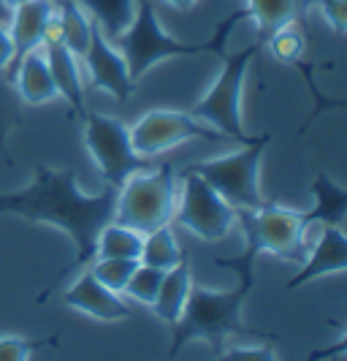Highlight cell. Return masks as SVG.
Instances as JSON below:
<instances>
[{
	"instance_id": "obj_7",
	"label": "cell",
	"mask_w": 347,
	"mask_h": 361,
	"mask_svg": "<svg viewBox=\"0 0 347 361\" xmlns=\"http://www.w3.org/2000/svg\"><path fill=\"white\" fill-rule=\"evenodd\" d=\"M272 142L269 133L258 145H250L239 152L212 158V161L193 163L187 171L198 174L220 199H225L234 209H260L266 196L260 193V158Z\"/></svg>"
},
{
	"instance_id": "obj_16",
	"label": "cell",
	"mask_w": 347,
	"mask_h": 361,
	"mask_svg": "<svg viewBox=\"0 0 347 361\" xmlns=\"http://www.w3.org/2000/svg\"><path fill=\"white\" fill-rule=\"evenodd\" d=\"M11 82L17 87L19 98L25 104H30V106H41V104H49V101L57 98L55 79H52V71H49L44 47H38V49L22 57V63L11 73Z\"/></svg>"
},
{
	"instance_id": "obj_13",
	"label": "cell",
	"mask_w": 347,
	"mask_h": 361,
	"mask_svg": "<svg viewBox=\"0 0 347 361\" xmlns=\"http://www.w3.org/2000/svg\"><path fill=\"white\" fill-rule=\"evenodd\" d=\"M55 14V0H25L11 8V19H8V33L14 38V63L6 71L11 79V73L22 63V57L41 47L44 38V27L46 19Z\"/></svg>"
},
{
	"instance_id": "obj_6",
	"label": "cell",
	"mask_w": 347,
	"mask_h": 361,
	"mask_svg": "<svg viewBox=\"0 0 347 361\" xmlns=\"http://www.w3.org/2000/svg\"><path fill=\"white\" fill-rule=\"evenodd\" d=\"M260 44H250L236 54H222L225 66L212 82V87L203 92V98L193 106V117L201 123L220 130L225 139H234L239 145L250 147L258 145L263 136H250L241 126V92H244V79L250 60L258 54Z\"/></svg>"
},
{
	"instance_id": "obj_21",
	"label": "cell",
	"mask_w": 347,
	"mask_h": 361,
	"mask_svg": "<svg viewBox=\"0 0 347 361\" xmlns=\"http://www.w3.org/2000/svg\"><path fill=\"white\" fill-rule=\"evenodd\" d=\"M76 3L87 11V17L101 27V33L109 41L122 36L136 14V0H76Z\"/></svg>"
},
{
	"instance_id": "obj_4",
	"label": "cell",
	"mask_w": 347,
	"mask_h": 361,
	"mask_svg": "<svg viewBox=\"0 0 347 361\" xmlns=\"http://www.w3.org/2000/svg\"><path fill=\"white\" fill-rule=\"evenodd\" d=\"M253 286L247 283H236V288L231 290H212L203 286H190L187 302L179 315V321L171 326V348L168 356H179L182 348H187L196 340H206L215 350V359L225 350V340L231 334H247V337H258V340H272L277 337L269 331H260L253 326L244 324L241 318V307L247 302Z\"/></svg>"
},
{
	"instance_id": "obj_19",
	"label": "cell",
	"mask_w": 347,
	"mask_h": 361,
	"mask_svg": "<svg viewBox=\"0 0 347 361\" xmlns=\"http://www.w3.org/2000/svg\"><path fill=\"white\" fill-rule=\"evenodd\" d=\"M244 8H247V19L255 22L258 44L263 47V41L282 25L298 22L301 0H244Z\"/></svg>"
},
{
	"instance_id": "obj_25",
	"label": "cell",
	"mask_w": 347,
	"mask_h": 361,
	"mask_svg": "<svg viewBox=\"0 0 347 361\" xmlns=\"http://www.w3.org/2000/svg\"><path fill=\"white\" fill-rule=\"evenodd\" d=\"M139 261H130V258H92L87 264L90 274L101 283L106 286L114 293H122L125 286H128L130 274L136 271Z\"/></svg>"
},
{
	"instance_id": "obj_11",
	"label": "cell",
	"mask_w": 347,
	"mask_h": 361,
	"mask_svg": "<svg viewBox=\"0 0 347 361\" xmlns=\"http://www.w3.org/2000/svg\"><path fill=\"white\" fill-rule=\"evenodd\" d=\"M90 71V82L95 90H103L114 95L120 104L130 101V95L136 92V82L130 79L128 63L120 49H114L109 44V38L101 33V27L92 22V36L87 54L82 60Z\"/></svg>"
},
{
	"instance_id": "obj_22",
	"label": "cell",
	"mask_w": 347,
	"mask_h": 361,
	"mask_svg": "<svg viewBox=\"0 0 347 361\" xmlns=\"http://www.w3.org/2000/svg\"><path fill=\"white\" fill-rule=\"evenodd\" d=\"M144 247V234L136 228H128L122 223H106L95 242V258H130L139 261Z\"/></svg>"
},
{
	"instance_id": "obj_1",
	"label": "cell",
	"mask_w": 347,
	"mask_h": 361,
	"mask_svg": "<svg viewBox=\"0 0 347 361\" xmlns=\"http://www.w3.org/2000/svg\"><path fill=\"white\" fill-rule=\"evenodd\" d=\"M114 204H117V188L106 185L101 193L87 196L76 185V169H52V166H36L33 182L17 190V193H0V215H17L30 223H49L73 239L71 264H65L52 286L38 293V305L49 299L52 290L60 288L65 274L90 264L95 258V242L101 228L114 220Z\"/></svg>"
},
{
	"instance_id": "obj_17",
	"label": "cell",
	"mask_w": 347,
	"mask_h": 361,
	"mask_svg": "<svg viewBox=\"0 0 347 361\" xmlns=\"http://www.w3.org/2000/svg\"><path fill=\"white\" fill-rule=\"evenodd\" d=\"M190 286H193V269H190V253L184 250L182 258L177 267L163 274V283H160V290L155 296V302L149 305L152 312L163 321V324L174 326L179 321L184 310V302H187V293H190Z\"/></svg>"
},
{
	"instance_id": "obj_28",
	"label": "cell",
	"mask_w": 347,
	"mask_h": 361,
	"mask_svg": "<svg viewBox=\"0 0 347 361\" xmlns=\"http://www.w3.org/2000/svg\"><path fill=\"white\" fill-rule=\"evenodd\" d=\"M215 361H279L272 345H253V348H231L222 350Z\"/></svg>"
},
{
	"instance_id": "obj_29",
	"label": "cell",
	"mask_w": 347,
	"mask_h": 361,
	"mask_svg": "<svg viewBox=\"0 0 347 361\" xmlns=\"http://www.w3.org/2000/svg\"><path fill=\"white\" fill-rule=\"evenodd\" d=\"M312 3L326 14L329 25L342 36V33L347 30V8H345L347 0H312Z\"/></svg>"
},
{
	"instance_id": "obj_20",
	"label": "cell",
	"mask_w": 347,
	"mask_h": 361,
	"mask_svg": "<svg viewBox=\"0 0 347 361\" xmlns=\"http://www.w3.org/2000/svg\"><path fill=\"white\" fill-rule=\"evenodd\" d=\"M57 17H60V33H63V47L76 57L84 60L92 36V19L76 0H55Z\"/></svg>"
},
{
	"instance_id": "obj_26",
	"label": "cell",
	"mask_w": 347,
	"mask_h": 361,
	"mask_svg": "<svg viewBox=\"0 0 347 361\" xmlns=\"http://www.w3.org/2000/svg\"><path fill=\"white\" fill-rule=\"evenodd\" d=\"M163 269H155V267H146V264H139L136 271L130 274L128 286L122 293H128L130 299L141 302V305H152L158 290H160V283H163Z\"/></svg>"
},
{
	"instance_id": "obj_5",
	"label": "cell",
	"mask_w": 347,
	"mask_h": 361,
	"mask_svg": "<svg viewBox=\"0 0 347 361\" xmlns=\"http://www.w3.org/2000/svg\"><path fill=\"white\" fill-rule=\"evenodd\" d=\"M177 166L163 163L158 169L136 171L117 188V204H114V223H122L136 228L139 234H152L155 228L168 226L177 196H179V177Z\"/></svg>"
},
{
	"instance_id": "obj_30",
	"label": "cell",
	"mask_w": 347,
	"mask_h": 361,
	"mask_svg": "<svg viewBox=\"0 0 347 361\" xmlns=\"http://www.w3.org/2000/svg\"><path fill=\"white\" fill-rule=\"evenodd\" d=\"M14 63V38L8 33V25L0 22V73H6Z\"/></svg>"
},
{
	"instance_id": "obj_14",
	"label": "cell",
	"mask_w": 347,
	"mask_h": 361,
	"mask_svg": "<svg viewBox=\"0 0 347 361\" xmlns=\"http://www.w3.org/2000/svg\"><path fill=\"white\" fill-rule=\"evenodd\" d=\"M347 269V239L342 228L323 226V234L317 236L315 247L307 250V264L298 269V274L288 280V288H298L304 283H310L315 277L334 274V271Z\"/></svg>"
},
{
	"instance_id": "obj_31",
	"label": "cell",
	"mask_w": 347,
	"mask_h": 361,
	"mask_svg": "<svg viewBox=\"0 0 347 361\" xmlns=\"http://www.w3.org/2000/svg\"><path fill=\"white\" fill-rule=\"evenodd\" d=\"M165 3H171L174 8H179V11H187V8H193L196 6V0H165Z\"/></svg>"
},
{
	"instance_id": "obj_12",
	"label": "cell",
	"mask_w": 347,
	"mask_h": 361,
	"mask_svg": "<svg viewBox=\"0 0 347 361\" xmlns=\"http://www.w3.org/2000/svg\"><path fill=\"white\" fill-rule=\"evenodd\" d=\"M63 305L71 310H79L90 318H98L103 324H117V321H125L133 315V310L106 286H101L95 277L90 274V269L82 271L76 277L68 290H63Z\"/></svg>"
},
{
	"instance_id": "obj_33",
	"label": "cell",
	"mask_w": 347,
	"mask_h": 361,
	"mask_svg": "<svg viewBox=\"0 0 347 361\" xmlns=\"http://www.w3.org/2000/svg\"><path fill=\"white\" fill-rule=\"evenodd\" d=\"M19 3H25V0H6V6H8V8H14V6H19Z\"/></svg>"
},
{
	"instance_id": "obj_18",
	"label": "cell",
	"mask_w": 347,
	"mask_h": 361,
	"mask_svg": "<svg viewBox=\"0 0 347 361\" xmlns=\"http://www.w3.org/2000/svg\"><path fill=\"white\" fill-rule=\"evenodd\" d=\"M312 196H315V207L312 212H304L307 223H323V226H334L342 228L347 215V190L342 185L331 180L329 174H317L312 182Z\"/></svg>"
},
{
	"instance_id": "obj_34",
	"label": "cell",
	"mask_w": 347,
	"mask_h": 361,
	"mask_svg": "<svg viewBox=\"0 0 347 361\" xmlns=\"http://www.w3.org/2000/svg\"><path fill=\"white\" fill-rule=\"evenodd\" d=\"M331 361V359H329ZM334 361H345V353H342V356H334Z\"/></svg>"
},
{
	"instance_id": "obj_3",
	"label": "cell",
	"mask_w": 347,
	"mask_h": 361,
	"mask_svg": "<svg viewBox=\"0 0 347 361\" xmlns=\"http://www.w3.org/2000/svg\"><path fill=\"white\" fill-rule=\"evenodd\" d=\"M236 223L244 231V250L231 258H215V267L231 269L239 283L255 288V261L260 253H272L285 261H304L307 258V217L298 209L282 207L266 199L260 209H236Z\"/></svg>"
},
{
	"instance_id": "obj_9",
	"label": "cell",
	"mask_w": 347,
	"mask_h": 361,
	"mask_svg": "<svg viewBox=\"0 0 347 361\" xmlns=\"http://www.w3.org/2000/svg\"><path fill=\"white\" fill-rule=\"evenodd\" d=\"M177 177H179V196L171 220L203 242H217L228 236L236 223V209L225 199H220L198 174L182 169Z\"/></svg>"
},
{
	"instance_id": "obj_32",
	"label": "cell",
	"mask_w": 347,
	"mask_h": 361,
	"mask_svg": "<svg viewBox=\"0 0 347 361\" xmlns=\"http://www.w3.org/2000/svg\"><path fill=\"white\" fill-rule=\"evenodd\" d=\"M8 19H11V8L6 6V0H0V22H6V25H8Z\"/></svg>"
},
{
	"instance_id": "obj_15",
	"label": "cell",
	"mask_w": 347,
	"mask_h": 361,
	"mask_svg": "<svg viewBox=\"0 0 347 361\" xmlns=\"http://www.w3.org/2000/svg\"><path fill=\"white\" fill-rule=\"evenodd\" d=\"M41 47H44L49 71L55 79L57 95H63L65 104L71 106L68 117L84 123L87 106H84V85H82V76H79V60L63 47V41H49V44H41Z\"/></svg>"
},
{
	"instance_id": "obj_24",
	"label": "cell",
	"mask_w": 347,
	"mask_h": 361,
	"mask_svg": "<svg viewBox=\"0 0 347 361\" xmlns=\"http://www.w3.org/2000/svg\"><path fill=\"white\" fill-rule=\"evenodd\" d=\"M19 126H22V98H19L14 82L6 73H0V158H3V163H8V166L14 161L8 155L6 142H8L11 130Z\"/></svg>"
},
{
	"instance_id": "obj_8",
	"label": "cell",
	"mask_w": 347,
	"mask_h": 361,
	"mask_svg": "<svg viewBox=\"0 0 347 361\" xmlns=\"http://www.w3.org/2000/svg\"><path fill=\"white\" fill-rule=\"evenodd\" d=\"M84 145L90 149L92 161L101 177L111 188H122V182L136 171L152 169L149 158H141L130 145V130L122 120L87 111L84 117Z\"/></svg>"
},
{
	"instance_id": "obj_10",
	"label": "cell",
	"mask_w": 347,
	"mask_h": 361,
	"mask_svg": "<svg viewBox=\"0 0 347 361\" xmlns=\"http://www.w3.org/2000/svg\"><path fill=\"white\" fill-rule=\"evenodd\" d=\"M128 130L133 149L149 161L165 149L187 142V139H206V142L225 139L220 130L201 123L190 111H174V109H152L144 117H139Z\"/></svg>"
},
{
	"instance_id": "obj_27",
	"label": "cell",
	"mask_w": 347,
	"mask_h": 361,
	"mask_svg": "<svg viewBox=\"0 0 347 361\" xmlns=\"http://www.w3.org/2000/svg\"><path fill=\"white\" fill-rule=\"evenodd\" d=\"M60 334L44 337V340H25V337H0V361H30L36 350L57 348Z\"/></svg>"
},
{
	"instance_id": "obj_2",
	"label": "cell",
	"mask_w": 347,
	"mask_h": 361,
	"mask_svg": "<svg viewBox=\"0 0 347 361\" xmlns=\"http://www.w3.org/2000/svg\"><path fill=\"white\" fill-rule=\"evenodd\" d=\"M241 19H247V8L239 6L228 17L217 22L215 33L196 44H184L179 38L168 36L160 27L158 11L152 6V0H136V14L128 30L117 38L120 52L128 63V73L133 82H139L146 71H152L158 63H163L168 57H196V54H225V47L231 41V33Z\"/></svg>"
},
{
	"instance_id": "obj_23",
	"label": "cell",
	"mask_w": 347,
	"mask_h": 361,
	"mask_svg": "<svg viewBox=\"0 0 347 361\" xmlns=\"http://www.w3.org/2000/svg\"><path fill=\"white\" fill-rule=\"evenodd\" d=\"M182 253L184 250L177 245L171 226H160V228H155L152 234H144V247H141L139 264H146V267L168 271L171 267L179 264Z\"/></svg>"
}]
</instances>
